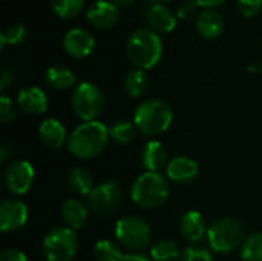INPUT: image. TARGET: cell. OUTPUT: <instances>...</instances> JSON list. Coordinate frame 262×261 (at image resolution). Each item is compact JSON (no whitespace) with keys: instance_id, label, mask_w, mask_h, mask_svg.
<instances>
[{"instance_id":"cell-1","label":"cell","mask_w":262,"mask_h":261,"mask_svg":"<svg viewBox=\"0 0 262 261\" xmlns=\"http://www.w3.org/2000/svg\"><path fill=\"white\" fill-rule=\"evenodd\" d=\"M109 129L100 122H84L68 138V151L81 160L94 158L104 151L109 142Z\"/></svg>"},{"instance_id":"cell-2","label":"cell","mask_w":262,"mask_h":261,"mask_svg":"<svg viewBox=\"0 0 262 261\" xmlns=\"http://www.w3.org/2000/svg\"><path fill=\"white\" fill-rule=\"evenodd\" d=\"M126 52L137 69H150L161 60L163 42L154 29L138 28L127 38Z\"/></svg>"},{"instance_id":"cell-3","label":"cell","mask_w":262,"mask_h":261,"mask_svg":"<svg viewBox=\"0 0 262 261\" xmlns=\"http://www.w3.org/2000/svg\"><path fill=\"white\" fill-rule=\"evenodd\" d=\"M173 120V111L169 103L152 98L143 102L134 112V125L146 137H155L169 129Z\"/></svg>"},{"instance_id":"cell-4","label":"cell","mask_w":262,"mask_h":261,"mask_svg":"<svg viewBox=\"0 0 262 261\" xmlns=\"http://www.w3.org/2000/svg\"><path fill=\"white\" fill-rule=\"evenodd\" d=\"M169 182L158 172L141 174L130 189V197L134 203L144 209H155L166 203L169 197Z\"/></svg>"},{"instance_id":"cell-5","label":"cell","mask_w":262,"mask_h":261,"mask_svg":"<svg viewBox=\"0 0 262 261\" xmlns=\"http://www.w3.org/2000/svg\"><path fill=\"white\" fill-rule=\"evenodd\" d=\"M209 246L220 254H227L243 246L244 228L236 218H223L212 223L207 231Z\"/></svg>"},{"instance_id":"cell-6","label":"cell","mask_w":262,"mask_h":261,"mask_svg":"<svg viewBox=\"0 0 262 261\" xmlns=\"http://www.w3.org/2000/svg\"><path fill=\"white\" fill-rule=\"evenodd\" d=\"M72 109L78 118L84 122H95L104 109L103 91L91 82L80 83L72 94Z\"/></svg>"},{"instance_id":"cell-7","label":"cell","mask_w":262,"mask_h":261,"mask_svg":"<svg viewBox=\"0 0 262 261\" xmlns=\"http://www.w3.org/2000/svg\"><path fill=\"white\" fill-rule=\"evenodd\" d=\"M115 237L120 245L130 251H141L150 245L152 231L149 225L135 215L123 217L115 225Z\"/></svg>"},{"instance_id":"cell-8","label":"cell","mask_w":262,"mask_h":261,"mask_svg":"<svg viewBox=\"0 0 262 261\" xmlns=\"http://www.w3.org/2000/svg\"><path fill=\"white\" fill-rule=\"evenodd\" d=\"M77 251L78 237L69 228H55L43 240V254L48 261H71Z\"/></svg>"},{"instance_id":"cell-9","label":"cell","mask_w":262,"mask_h":261,"mask_svg":"<svg viewBox=\"0 0 262 261\" xmlns=\"http://www.w3.org/2000/svg\"><path fill=\"white\" fill-rule=\"evenodd\" d=\"M123 194L117 183L106 182L92 189L88 195V208L97 215H109L114 214L121 205Z\"/></svg>"},{"instance_id":"cell-10","label":"cell","mask_w":262,"mask_h":261,"mask_svg":"<svg viewBox=\"0 0 262 261\" xmlns=\"http://www.w3.org/2000/svg\"><path fill=\"white\" fill-rule=\"evenodd\" d=\"M34 168L26 160L12 162L5 172V186L14 195L26 194L34 183Z\"/></svg>"},{"instance_id":"cell-11","label":"cell","mask_w":262,"mask_h":261,"mask_svg":"<svg viewBox=\"0 0 262 261\" xmlns=\"http://www.w3.org/2000/svg\"><path fill=\"white\" fill-rule=\"evenodd\" d=\"M63 48L68 55L74 58H84L94 51L95 38L83 28H72L63 37Z\"/></svg>"},{"instance_id":"cell-12","label":"cell","mask_w":262,"mask_h":261,"mask_svg":"<svg viewBox=\"0 0 262 261\" xmlns=\"http://www.w3.org/2000/svg\"><path fill=\"white\" fill-rule=\"evenodd\" d=\"M28 220V208L20 200H3L0 205V229L2 232H14L25 226Z\"/></svg>"},{"instance_id":"cell-13","label":"cell","mask_w":262,"mask_h":261,"mask_svg":"<svg viewBox=\"0 0 262 261\" xmlns=\"http://www.w3.org/2000/svg\"><path fill=\"white\" fill-rule=\"evenodd\" d=\"M88 22L98 29H109L120 20V8L109 0H97L86 11Z\"/></svg>"},{"instance_id":"cell-14","label":"cell","mask_w":262,"mask_h":261,"mask_svg":"<svg viewBox=\"0 0 262 261\" xmlns=\"http://www.w3.org/2000/svg\"><path fill=\"white\" fill-rule=\"evenodd\" d=\"M146 17L150 25V29H154L157 34H169L177 26V14L163 3L152 5L147 9Z\"/></svg>"},{"instance_id":"cell-15","label":"cell","mask_w":262,"mask_h":261,"mask_svg":"<svg viewBox=\"0 0 262 261\" xmlns=\"http://www.w3.org/2000/svg\"><path fill=\"white\" fill-rule=\"evenodd\" d=\"M17 103L29 115H40L48 109V97L37 86H28L18 92Z\"/></svg>"},{"instance_id":"cell-16","label":"cell","mask_w":262,"mask_h":261,"mask_svg":"<svg viewBox=\"0 0 262 261\" xmlns=\"http://www.w3.org/2000/svg\"><path fill=\"white\" fill-rule=\"evenodd\" d=\"M200 172V166L193 158L175 157L167 163V178L177 183L192 182Z\"/></svg>"},{"instance_id":"cell-17","label":"cell","mask_w":262,"mask_h":261,"mask_svg":"<svg viewBox=\"0 0 262 261\" xmlns=\"http://www.w3.org/2000/svg\"><path fill=\"white\" fill-rule=\"evenodd\" d=\"M224 20L223 15L215 9H203L196 15V31L207 40L218 38L223 34Z\"/></svg>"},{"instance_id":"cell-18","label":"cell","mask_w":262,"mask_h":261,"mask_svg":"<svg viewBox=\"0 0 262 261\" xmlns=\"http://www.w3.org/2000/svg\"><path fill=\"white\" fill-rule=\"evenodd\" d=\"M180 231H181V235L189 243H196L207 234L206 222H204L203 215L196 211H189L181 217Z\"/></svg>"},{"instance_id":"cell-19","label":"cell","mask_w":262,"mask_h":261,"mask_svg":"<svg viewBox=\"0 0 262 261\" xmlns=\"http://www.w3.org/2000/svg\"><path fill=\"white\" fill-rule=\"evenodd\" d=\"M38 137L49 149H60L66 142V131L55 118H46L38 128Z\"/></svg>"},{"instance_id":"cell-20","label":"cell","mask_w":262,"mask_h":261,"mask_svg":"<svg viewBox=\"0 0 262 261\" xmlns=\"http://www.w3.org/2000/svg\"><path fill=\"white\" fill-rule=\"evenodd\" d=\"M60 215H61V220L64 222L66 228H69V229H80L86 223L88 208L80 200L69 198V200H66L61 205Z\"/></svg>"},{"instance_id":"cell-21","label":"cell","mask_w":262,"mask_h":261,"mask_svg":"<svg viewBox=\"0 0 262 261\" xmlns=\"http://www.w3.org/2000/svg\"><path fill=\"white\" fill-rule=\"evenodd\" d=\"M141 162L149 172H158L167 163V149L160 142H149L143 149Z\"/></svg>"},{"instance_id":"cell-22","label":"cell","mask_w":262,"mask_h":261,"mask_svg":"<svg viewBox=\"0 0 262 261\" xmlns=\"http://www.w3.org/2000/svg\"><path fill=\"white\" fill-rule=\"evenodd\" d=\"M46 83L54 89H69L75 85V75L71 69L61 65H54L46 69Z\"/></svg>"},{"instance_id":"cell-23","label":"cell","mask_w":262,"mask_h":261,"mask_svg":"<svg viewBox=\"0 0 262 261\" xmlns=\"http://www.w3.org/2000/svg\"><path fill=\"white\" fill-rule=\"evenodd\" d=\"M123 86L129 97H141L149 88V77L143 69H132L126 74Z\"/></svg>"},{"instance_id":"cell-24","label":"cell","mask_w":262,"mask_h":261,"mask_svg":"<svg viewBox=\"0 0 262 261\" xmlns=\"http://www.w3.org/2000/svg\"><path fill=\"white\" fill-rule=\"evenodd\" d=\"M68 185L72 192L78 195H89L94 189V178L89 171L83 168H75L69 172Z\"/></svg>"},{"instance_id":"cell-25","label":"cell","mask_w":262,"mask_h":261,"mask_svg":"<svg viewBox=\"0 0 262 261\" xmlns=\"http://www.w3.org/2000/svg\"><path fill=\"white\" fill-rule=\"evenodd\" d=\"M150 255L155 261H180L181 252L175 242L161 240L155 243L150 249Z\"/></svg>"},{"instance_id":"cell-26","label":"cell","mask_w":262,"mask_h":261,"mask_svg":"<svg viewBox=\"0 0 262 261\" xmlns=\"http://www.w3.org/2000/svg\"><path fill=\"white\" fill-rule=\"evenodd\" d=\"M51 6L60 18L68 20L81 12L84 0H51Z\"/></svg>"},{"instance_id":"cell-27","label":"cell","mask_w":262,"mask_h":261,"mask_svg":"<svg viewBox=\"0 0 262 261\" xmlns=\"http://www.w3.org/2000/svg\"><path fill=\"white\" fill-rule=\"evenodd\" d=\"M241 258L244 261H262V232L249 235L241 246Z\"/></svg>"},{"instance_id":"cell-28","label":"cell","mask_w":262,"mask_h":261,"mask_svg":"<svg viewBox=\"0 0 262 261\" xmlns=\"http://www.w3.org/2000/svg\"><path fill=\"white\" fill-rule=\"evenodd\" d=\"M28 37V28L21 23H14L11 26H8L2 35H0V48L3 49L6 45H11V46H17V45H21Z\"/></svg>"},{"instance_id":"cell-29","label":"cell","mask_w":262,"mask_h":261,"mask_svg":"<svg viewBox=\"0 0 262 261\" xmlns=\"http://www.w3.org/2000/svg\"><path fill=\"white\" fill-rule=\"evenodd\" d=\"M94 257L97 261H121L123 254L115 243L109 240H100L95 243Z\"/></svg>"},{"instance_id":"cell-30","label":"cell","mask_w":262,"mask_h":261,"mask_svg":"<svg viewBox=\"0 0 262 261\" xmlns=\"http://www.w3.org/2000/svg\"><path fill=\"white\" fill-rule=\"evenodd\" d=\"M135 126L130 122H117L109 129L111 138L118 145H129L135 138Z\"/></svg>"},{"instance_id":"cell-31","label":"cell","mask_w":262,"mask_h":261,"mask_svg":"<svg viewBox=\"0 0 262 261\" xmlns=\"http://www.w3.org/2000/svg\"><path fill=\"white\" fill-rule=\"evenodd\" d=\"M180 261H213L212 254L201 246H189L181 252Z\"/></svg>"},{"instance_id":"cell-32","label":"cell","mask_w":262,"mask_h":261,"mask_svg":"<svg viewBox=\"0 0 262 261\" xmlns=\"http://www.w3.org/2000/svg\"><path fill=\"white\" fill-rule=\"evenodd\" d=\"M238 11L246 18L256 17L262 9V0H236Z\"/></svg>"},{"instance_id":"cell-33","label":"cell","mask_w":262,"mask_h":261,"mask_svg":"<svg viewBox=\"0 0 262 261\" xmlns=\"http://www.w3.org/2000/svg\"><path fill=\"white\" fill-rule=\"evenodd\" d=\"M15 117H17V111H15L12 100L8 98L6 95H2V98H0V122L3 125H8Z\"/></svg>"},{"instance_id":"cell-34","label":"cell","mask_w":262,"mask_h":261,"mask_svg":"<svg viewBox=\"0 0 262 261\" xmlns=\"http://www.w3.org/2000/svg\"><path fill=\"white\" fill-rule=\"evenodd\" d=\"M196 8H198L196 2H186L178 8L177 17L181 20H192L196 15Z\"/></svg>"},{"instance_id":"cell-35","label":"cell","mask_w":262,"mask_h":261,"mask_svg":"<svg viewBox=\"0 0 262 261\" xmlns=\"http://www.w3.org/2000/svg\"><path fill=\"white\" fill-rule=\"evenodd\" d=\"M0 261H28V258H26V255L21 251L14 249V248H9V249L2 251Z\"/></svg>"},{"instance_id":"cell-36","label":"cell","mask_w":262,"mask_h":261,"mask_svg":"<svg viewBox=\"0 0 262 261\" xmlns=\"http://www.w3.org/2000/svg\"><path fill=\"white\" fill-rule=\"evenodd\" d=\"M12 80H14L12 71H11L9 68H3V69H2V75H0V89H2V92L6 89V86H8Z\"/></svg>"},{"instance_id":"cell-37","label":"cell","mask_w":262,"mask_h":261,"mask_svg":"<svg viewBox=\"0 0 262 261\" xmlns=\"http://www.w3.org/2000/svg\"><path fill=\"white\" fill-rule=\"evenodd\" d=\"M193 2H196V5L204 8V9H212V8H216V6L223 5L226 0H193Z\"/></svg>"},{"instance_id":"cell-38","label":"cell","mask_w":262,"mask_h":261,"mask_svg":"<svg viewBox=\"0 0 262 261\" xmlns=\"http://www.w3.org/2000/svg\"><path fill=\"white\" fill-rule=\"evenodd\" d=\"M121 261H150L147 257L141 255V254H126L123 255Z\"/></svg>"},{"instance_id":"cell-39","label":"cell","mask_w":262,"mask_h":261,"mask_svg":"<svg viewBox=\"0 0 262 261\" xmlns=\"http://www.w3.org/2000/svg\"><path fill=\"white\" fill-rule=\"evenodd\" d=\"M114 2V5L117 6V8H129V6H132L134 3H135V0H112Z\"/></svg>"},{"instance_id":"cell-40","label":"cell","mask_w":262,"mask_h":261,"mask_svg":"<svg viewBox=\"0 0 262 261\" xmlns=\"http://www.w3.org/2000/svg\"><path fill=\"white\" fill-rule=\"evenodd\" d=\"M9 154H11L9 146H8V145H3L2 149H0V160H2V162H6V158H8Z\"/></svg>"},{"instance_id":"cell-41","label":"cell","mask_w":262,"mask_h":261,"mask_svg":"<svg viewBox=\"0 0 262 261\" xmlns=\"http://www.w3.org/2000/svg\"><path fill=\"white\" fill-rule=\"evenodd\" d=\"M150 2H152L154 5H155V3H163V5H164L166 2H170V0H150Z\"/></svg>"}]
</instances>
